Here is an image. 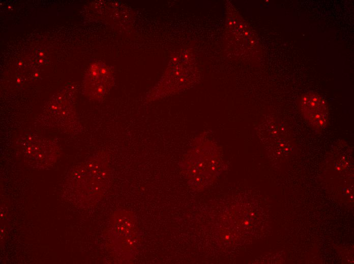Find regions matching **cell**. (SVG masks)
<instances>
[{
    "mask_svg": "<svg viewBox=\"0 0 354 264\" xmlns=\"http://www.w3.org/2000/svg\"><path fill=\"white\" fill-rule=\"evenodd\" d=\"M225 238H226V239H229V236H226Z\"/></svg>",
    "mask_w": 354,
    "mask_h": 264,
    "instance_id": "4",
    "label": "cell"
},
{
    "mask_svg": "<svg viewBox=\"0 0 354 264\" xmlns=\"http://www.w3.org/2000/svg\"><path fill=\"white\" fill-rule=\"evenodd\" d=\"M299 108L304 118L314 130L320 131L329 123V109L325 100L318 93L309 91L301 95Z\"/></svg>",
    "mask_w": 354,
    "mask_h": 264,
    "instance_id": "3",
    "label": "cell"
},
{
    "mask_svg": "<svg viewBox=\"0 0 354 264\" xmlns=\"http://www.w3.org/2000/svg\"><path fill=\"white\" fill-rule=\"evenodd\" d=\"M248 223V222H245V224H247Z\"/></svg>",
    "mask_w": 354,
    "mask_h": 264,
    "instance_id": "5",
    "label": "cell"
},
{
    "mask_svg": "<svg viewBox=\"0 0 354 264\" xmlns=\"http://www.w3.org/2000/svg\"><path fill=\"white\" fill-rule=\"evenodd\" d=\"M15 146L26 163L35 169L47 168L57 157L56 144L50 139L37 134L28 133L20 136Z\"/></svg>",
    "mask_w": 354,
    "mask_h": 264,
    "instance_id": "1",
    "label": "cell"
},
{
    "mask_svg": "<svg viewBox=\"0 0 354 264\" xmlns=\"http://www.w3.org/2000/svg\"><path fill=\"white\" fill-rule=\"evenodd\" d=\"M114 83L111 70L101 62L91 64L83 82V92L90 99L101 101L109 91Z\"/></svg>",
    "mask_w": 354,
    "mask_h": 264,
    "instance_id": "2",
    "label": "cell"
}]
</instances>
